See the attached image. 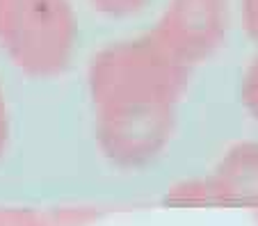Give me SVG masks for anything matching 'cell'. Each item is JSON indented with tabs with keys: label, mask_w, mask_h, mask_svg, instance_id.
<instances>
[{
	"label": "cell",
	"mask_w": 258,
	"mask_h": 226,
	"mask_svg": "<svg viewBox=\"0 0 258 226\" xmlns=\"http://www.w3.org/2000/svg\"><path fill=\"white\" fill-rule=\"evenodd\" d=\"M249 21H251V28L258 37V0H249Z\"/></svg>",
	"instance_id": "1"
},
{
	"label": "cell",
	"mask_w": 258,
	"mask_h": 226,
	"mask_svg": "<svg viewBox=\"0 0 258 226\" xmlns=\"http://www.w3.org/2000/svg\"><path fill=\"white\" fill-rule=\"evenodd\" d=\"M251 99L258 110V66H256V73H253V80H251Z\"/></svg>",
	"instance_id": "2"
}]
</instances>
